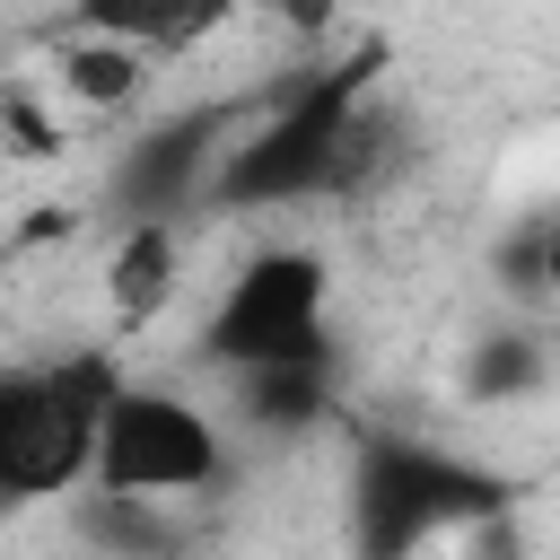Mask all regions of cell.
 I'll list each match as a JSON object with an SVG mask.
<instances>
[{
    "instance_id": "4fadbf2b",
    "label": "cell",
    "mask_w": 560,
    "mask_h": 560,
    "mask_svg": "<svg viewBox=\"0 0 560 560\" xmlns=\"http://www.w3.org/2000/svg\"><path fill=\"white\" fill-rule=\"evenodd\" d=\"M499 271L516 298H551L560 306V210H534L508 245H499Z\"/></svg>"
},
{
    "instance_id": "9c48e42d",
    "label": "cell",
    "mask_w": 560,
    "mask_h": 560,
    "mask_svg": "<svg viewBox=\"0 0 560 560\" xmlns=\"http://www.w3.org/2000/svg\"><path fill=\"white\" fill-rule=\"evenodd\" d=\"M228 18H236V0H70V26L79 35H122L149 61H184Z\"/></svg>"
},
{
    "instance_id": "30bf717a",
    "label": "cell",
    "mask_w": 560,
    "mask_h": 560,
    "mask_svg": "<svg viewBox=\"0 0 560 560\" xmlns=\"http://www.w3.org/2000/svg\"><path fill=\"white\" fill-rule=\"evenodd\" d=\"M149 52L140 44H122V35H79V26H61V44H52V88L70 96V105H88V114H122L140 88H149Z\"/></svg>"
},
{
    "instance_id": "7a4b0ae2",
    "label": "cell",
    "mask_w": 560,
    "mask_h": 560,
    "mask_svg": "<svg viewBox=\"0 0 560 560\" xmlns=\"http://www.w3.org/2000/svg\"><path fill=\"white\" fill-rule=\"evenodd\" d=\"M508 508H516V481L446 438H411V429L350 438V481H341L350 560H420L446 534L508 525Z\"/></svg>"
},
{
    "instance_id": "7c38bea8",
    "label": "cell",
    "mask_w": 560,
    "mask_h": 560,
    "mask_svg": "<svg viewBox=\"0 0 560 560\" xmlns=\"http://www.w3.org/2000/svg\"><path fill=\"white\" fill-rule=\"evenodd\" d=\"M551 385V350L534 332H481L464 350V402H525Z\"/></svg>"
},
{
    "instance_id": "52a82bcc",
    "label": "cell",
    "mask_w": 560,
    "mask_h": 560,
    "mask_svg": "<svg viewBox=\"0 0 560 560\" xmlns=\"http://www.w3.org/2000/svg\"><path fill=\"white\" fill-rule=\"evenodd\" d=\"M228 420L254 429V438H306L315 420H332V350L236 368L228 376Z\"/></svg>"
},
{
    "instance_id": "5bb4252c",
    "label": "cell",
    "mask_w": 560,
    "mask_h": 560,
    "mask_svg": "<svg viewBox=\"0 0 560 560\" xmlns=\"http://www.w3.org/2000/svg\"><path fill=\"white\" fill-rule=\"evenodd\" d=\"M0 149H9V158H52V149H61V131H52L18 88H9V96H0Z\"/></svg>"
},
{
    "instance_id": "5b68a950",
    "label": "cell",
    "mask_w": 560,
    "mask_h": 560,
    "mask_svg": "<svg viewBox=\"0 0 560 560\" xmlns=\"http://www.w3.org/2000/svg\"><path fill=\"white\" fill-rule=\"evenodd\" d=\"M88 481L96 490H140V499H201V490L228 481V420H210V402H192L184 385L122 376V394L105 402Z\"/></svg>"
},
{
    "instance_id": "6da1fadb",
    "label": "cell",
    "mask_w": 560,
    "mask_h": 560,
    "mask_svg": "<svg viewBox=\"0 0 560 560\" xmlns=\"http://www.w3.org/2000/svg\"><path fill=\"white\" fill-rule=\"evenodd\" d=\"M394 44L359 35L350 52L298 70L289 88H271L262 114H245L201 184V210H298V201H359L376 184V166L394 158V122L376 105Z\"/></svg>"
},
{
    "instance_id": "8992f818",
    "label": "cell",
    "mask_w": 560,
    "mask_h": 560,
    "mask_svg": "<svg viewBox=\"0 0 560 560\" xmlns=\"http://www.w3.org/2000/svg\"><path fill=\"white\" fill-rule=\"evenodd\" d=\"M236 122H245L236 105H184V114H166L158 131H140L114 158L105 201L122 219H175L184 201H201V184H210V166H219V149H228Z\"/></svg>"
},
{
    "instance_id": "3957f363",
    "label": "cell",
    "mask_w": 560,
    "mask_h": 560,
    "mask_svg": "<svg viewBox=\"0 0 560 560\" xmlns=\"http://www.w3.org/2000/svg\"><path fill=\"white\" fill-rule=\"evenodd\" d=\"M122 394L114 350H52V359H0V516L88 490L105 402Z\"/></svg>"
},
{
    "instance_id": "277c9868",
    "label": "cell",
    "mask_w": 560,
    "mask_h": 560,
    "mask_svg": "<svg viewBox=\"0 0 560 560\" xmlns=\"http://www.w3.org/2000/svg\"><path fill=\"white\" fill-rule=\"evenodd\" d=\"M315 350H332V262L315 245L245 254L192 332V359L210 376H236L262 359H315Z\"/></svg>"
},
{
    "instance_id": "9a60e30c",
    "label": "cell",
    "mask_w": 560,
    "mask_h": 560,
    "mask_svg": "<svg viewBox=\"0 0 560 560\" xmlns=\"http://www.w3.org/2000/svg\"><path fill=\"white\" fill-rule=\"evenodd\" d=\"M271 9H280L289 26H306V35H315V26H332V0H271Z\"/></svg>"
},
{
    "instance_id": "ba28073f",
    "label": "cell",
    "mask_w": 560,
    "mask_h": 560,
    "mask_svg": "<svg viewBox=\"0 0 560 560\" xmlns=\"http://www.w3.org/2000/svg\"><path fill=\"white\" fill-rule=\"evenodd\" d=\"M184 289V219H122L114 254H105V306L122 332L158 324Z\"/></svg>"
},
{
    "instance_id": "8fae6325",
    "label": "cell",
    "mask_w": 560,
    "mask_h": 560,
    "mask_svg": "<svg viewBox=\"0 0 560 560\" xmlns=\"http://www.w3.org/2000/svg\"><path fill=\"white\" fill-rule=\"evenodd\" d=\"M175 499H140V490H79V525H88V542H105L114 560H166L184 534H175V516H166Z\"/></svg>"
}]
</instances>
